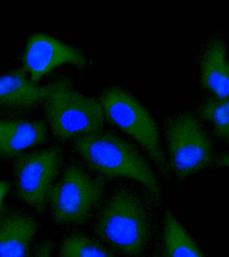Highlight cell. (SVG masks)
<instances>
[{"mask_svg": "<svg viewBox=\"0 0 229 257\" xmlns=\"http://www.w3.org/2000/svg\"><path fill=\"white\" fill-rule=\"evenodd\" d=\"M73 148L90 169L108 178L136 181L159 203L162 190L156 175L140 153L124 139L108 132L74 139Z\"/></svg>", "mask_w": 229, "mask_h": 257, "instance_id": "cell-1", "label": "cell"}, {"mask_svg": "<svg viewBox=\"0 0 229 257\" xmlns=\"http://www.w3.org/2000/svg\"><path fill=\"white\" fill-rule=\"evenodd\" d=\"M150 213L141 197L128 188L114 191L104 203L94 225L96 234L121 254L137 256L152 235Z\"/></svg>", "mask_w": 229, "mask_h": 257, "instance_id": "cell-2", "label": "cell"}, {"mask_svg": "<svg viewBox=\"0 0 229 257\" xmlns=\"http://www.w3.org/2000/svg\"><path fill=\"white\" fill-rule=\"evenodd\" d=\"M43 102L54 138L61 142L102 130L105 114L99 100L77 91L68 80H56Z\"/></svg>", "mask_w": 229, "mask_h": 257, "instance_id": "cell-3", "label": "cell"}, {"mask_svg": "<svg viewBox=\"0 0 229 257\" xmlns=\"http://www.w3.org/2000/svg\"><path fill=\"white\" fill-rule=\"evenodd\" d=\"M100 102L108 120L134 138L148 152L159 170L168 172L158 126L146 108L130 92L118 86L104 90Z\"/></svg>", "mask_w": 229, "mask_h": 257, "instance_id": "cell-4", "label": "cell"}, {"mask_svg": "<svg viewBox=\"0 0 229 257\" xmlns=\"http://www.w3.org/2000/svg\"><path fill=\"white\" fill-rule=\"evenodd\" d=\"M165 135L170 167L178 180H184L212 164V142L200 120L191 112H180L171 118Z\"/></svg>", "mask_w": 229, "mask_h": 257, "instance_id": "cell-5", "label": "cell"}, {"mask_svg": "<svg viewBox=\"0 0 229 257\" xmlns=\"http://www.w3.org/2000/svg\"><path fill=\"white\" fill-rule=\"evenodd\" d=\"M104 183L76 165L68 166L63 176L50 190L49 202L52 218L60 226L85 223L101 200Z\"/></svg>", "mask_w": 229, "mask_h": 257, "instance_id": "cell-6", "label": "cell"}, {"mask_svg": "<svg viewBox=\"0 0 229 257\" xmlns=\"http://www.w3.org/2000/svg\"><path fill=\"white\" fill-rule=\"evenodd\" d=\"M62 163V151L57 147L16 158L13 172L18 198L36 212L43 213Z\"/></svg>", "mask_w": 229, "mask_h": 257, "instance_id": "cell-7", "label": "cell"}, {"mask_svg": "<svg viewBox=\"0 0 229 257\" xmlns=\"http://www.w3.org/2000/svg\"><path fill=\"white\" fill-rule=\"evenodd\" d=\"M66 62L83 67L88 59L81 50L46 34H35L28 40L23 54L24 68L34 83Z\"/></svg>", "mask_w": 229, "mask_h": 257, "instance_id": "cell-8", "label": "cell"}, {"mask_svg": "<svg viewBox=\"0 0 229 257\" xmlns=\"http://www.w3.org/2000/svg\"><path fill=\"white\" fill-rule=\"evenodd\" d=\"M50 84L40 86L27 76L24 68L0 75V116L18 118L43 103Z\"/></svg>", "mask_w": 229, "mask_h": 257, "instance_id": "cell-9", "label": "cell"}, {"mask_svg": "<svg viewBox=\"0 0 229 257\" xmlns=\"http://www.w3.org/2000/svg\"><path fill=\"white\" fill-rule=\"evenodd\" d=\"M226 42L216 34L204 44L199 57L201 84L214 98H229V60Z\"/></svg>", "mask_w": 229, "mask_h": 257, "instance_id": "cell-10", "label": "cell"}, {"mask_svg": "<svg viewBox=\"0 0 229 257\" xmlns=\"http://www.w3.org/2000/svg\"><path fill=\"white\" fill-rule=\"evenodd\" d=\"M47 138V126L42 120L0 118V160L17 158Z\"/></svg>", "mask_w": 229, "mask_h": 257, "instance_id": "cell-11", "label": "cell"}, {"mask_svg": "<svg viewBox=\"0 0 229 257\" xmlns=\"http://www.w3.org/2000/svg\"><path fill=\"white\" fill-rule=\"evenodd\" d=\"M38 230L36 220L19 211H0V257H29Z\"/></svg>", "mask_w": 229, "mask_h": 257, "instance_id": "cell-12", "label": "cell"}, {"mask_svg": "<svg viewBox=\"0 0 229 257\" xmlns=\"http://www.w3.org/2000/svg\"><path fill=\"white\" fill-rule=\"evenodd\" d=\"M162 257H205L169 210L165 211L163 220Z\"/></svg>", "mask_w": 229, "mask_h": 257, "instance_id": "cell-13", "label": "cell"}, {"mask_svg": "<svg viewBox=\"0 0 229 257\" xmlns=\"http://www.w3.org/2000/svg\"><path fill=\"white\" fill-rule=\"evenodd\" d=\"M60 257H114L97 240L84 234H73L62 243Z\"/></svg>", "mask_w": 229, "mask_h": 257, "instance_id": "cell-14", "label": "cell"}, {"mask_svg": "<svg viewBox=\"0 0 229 257\" xmlns=\"http://www.w3.org/2000/svg\"><path fill=\"white\" fill-rule=\"evenodd\" d=\"M199 113L212 124L216 136L229 143V98H210L199 106Z\"/></svg>", "mask_w": 229, "mask_h": 257, "instance_id": "cell-15", "label": "cell"}, {"mask_svg": "<svg viewBox=\"0 0 229 257\" xmlns=\"http://www.w3.org/2000/svg\"><path fill=\"white\" fill-rule=\"evenodd\" d=\"M53 246L51 240H43L36 246L30 257H53Z\"/></svg>", "mask_w": 229, "mask_h": 257, "instance_id": "cell-16", "label": "cell"}, {"mask_svg": "<svg viewBox=\"0 0 229 257\" xmlns=\"http://www.w3.org/2000/svg\"><path fill=\"white\" fill-rule=\"evenodd\" d=\"M9 190V183L6 182V181H0V211L2 210L4 198H5Z\"/></svg>", "mask_w": 229, "mask_h": 257, "instance_id": "cell-17", "label": "cell"}, {"mask_svg": "<svg viewBox=\"0 0 229 257\" xmlns=\"http://www.w3.org/2000/svg\"><path fill=\"white\" fill-rule=\"evenodd\" d=\"M218 166L229 167V154L220 159L218 162Z\"/></svg>", "mask_w": 229, "mask_h": 257, "instance_id": "cell-18", "label": "cell"}, {"mask_svg": "<svg viewBox=\"0 0 229 257\" xmlns=\"http://www.w3.org/2000/svg\"><path fill=\"white\" fill-rule=\"evenodd\" d=\"M228 60H229V59H228Z\"/></svg>", "mask_w": 229, "mask_h": 257, "instance_id": "cell-19", "label": "cell"}]
</instances>
